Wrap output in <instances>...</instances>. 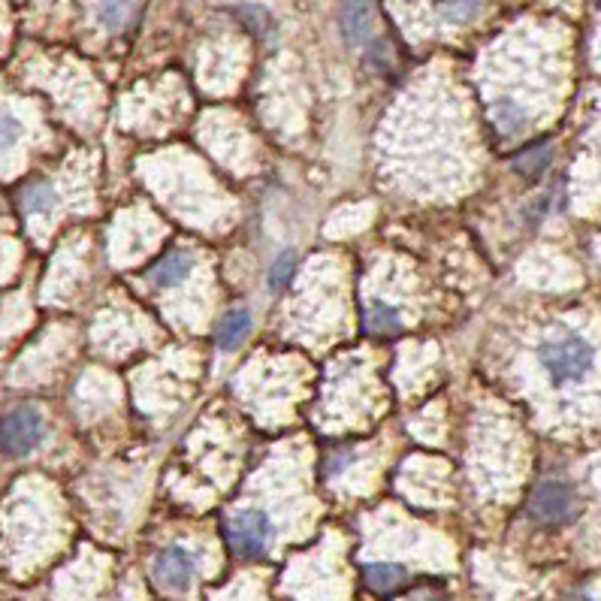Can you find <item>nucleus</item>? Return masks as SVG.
Instances as JSON below:
<instances>
[{
  "label": "nucleus",
  "mask_w": 601,
  "mask_h": 601,
  "mask_svg": "<svg viewBox=\"0 0 601 601\" xmlns=\"http://www.w3.org/2000/svg\"><path fill=\"white\" fill-rule=\"evenodd\" d=\"M342 28L348 34V40L354 46L370 49L375 37H372V13L370 0H345L342 7Z\"/></svg>",
  "instance_id": "0eeeda50"
},
{
  "label": "nucleus",
  "mask_w": 601,
  "mask_h": 601,
  "mask_svg": "<svg viewBox=\"0 0 601 601\" xmlns=\"http://www.w3.org/2000/svg\"><path fill=\"white\" fill-rule=\"evenodd\" d=\"M224 533H227V541L239 556L254 560V556H263L270 541H273V523L258 508H246V511H236L227 519Z\"/></svg>",
  "instance_id": "7ed1b4c3"
},
{
  "label": "nucleus",
  "mask_w": 601,
  "mask_h": 601,
  "mask_svg": "<svg viewBox=\"0 0 601 601\" xmlns=\"http://www.w3.org/2000/svg\"><path fill=\"white\" fill-rule=\"evenodd\" d=\"M191 254H185V251H170V254L158 260V266L151 270V281L158 287L178 285L185 275L191 273Z\"/></svg>",
  "instance_id": "9b49d317"
},
{
  "label": "nucleus",
  "mask_w": 601,
  "mask_h": 601,
  "mask_svg": "<svg viewBox=\"0 0 601 601\" xmlns=\"http://www.w3.org/2000/svg\"><path fill=\"white\" fill-rule=\"evenodd\" d=\"M351 460H354V453H351V451L329 453V460H327V465H324V472H327V475H339L345 465H351Z\"/></svg>",
  "instance_id": "f3484780"
},
{
  "label": "nucleus",
  "mask_w": 601,
  "mask_h": 601,
  "mask_svg": "<svg viewBox=\"0 0 601 601\" xmlns=\"http://www.w3.org/2000/svg\"><path fill=\"white\" fill-rule=\"evenodd\" d=\"M42 414L30 405H18L3 417V453L25 456L42 441Z\"/></svg>",
  "instance_id": "20e7f679"
},
{
  "label": "nucleus",
  "mask_w": 601,
  "mask_h": 601,
  "mask_svg": "<svg viewBox=\"0 0 601 601\" xmlns=\"http://www.w3.org/2000/svg\"><path fill=\"white\" fill-rule=\"evenodd\" d=\"M596 360H599L596 345L589 342L584 333L568 327L553 329L538 348V363L556 387L584 381L589 372L596 370Z\"/></svg>",
  "instance_id": "f257e3e1"
},
{
  "label": "nucleus",
  "mask_w": 601,
  "mask_h": 601,
  "mask_svg": "<svg viewBox=\"0 0 601 601\" xmlns=\"http://www.w3.org/2000/svg\"><path fill=\"white\" fill-rule=\"evenodd\" d=\"M492 124H496V130L502 134V137H514L519 130H526V124H529V110L517 103V100H499L496 107H492Z\"/></svg>",
  "instance_id": "1a4fd4ad"
},
{
  "label": "nucleus",
  "mask_w": 601,
  "mask_h": 601,
  "mask_svg": "<svg viewBox=\"0 0 601 601\" xmlns=\"http://www.w3.org/2000/svg\"><path fill=\"white\" fill-rule=\"evenodd\" d=\"M248 333H251L248 309H233V312L221 317L218 329H215V345H218L221 351H233V348H239V345L246 342Z\"/></svg>",
  "instance_id": "6e6552de"
},
{
  "label": "nucleus",
  "mask_w": 601,
  "mask_h": 601,
  "mask_svg": "<svg viewBox=\"0 0 601 601\" xmlns=\"http://www.w3.org/2000/svg\"><path fill=\"white\" fill-rule=\"evenodd\" d=\"M15 203H18L22 212H28V215H40V212H49L58 203V193L49 181H30L25 188H18Z\"/></svg>",
  "instance_id": "9d476101"
},
{
  "label": "nucleus",
  "mask_w": 601,
  "mask_h": 601,
  "mask_svg": "<svg viewBox=\"0 0 601 601\" xmlns=\"http://www.w3.org/2000/svg\"><path fill=\"white\" fill-rule=\"evenodd\" d=\"M363 580L372 592L378 596H393L399 589L409 587V572L397 565V562H370L363 568Z\"/></svg>",
  "instance_id": "423d86ee"
},
{
  "label": "nucleus",
  "mask_w": 601,
  "mask_h": 601,
  "mask_svg": "<svg viewBox=\"0 0 601 601\" xmlns=\"http://www.w3.org/2000/svg\"><path fill=\"white\" fill-rule=\"evenodd\" d=\"M293 273H297V251L287 248V251H281L273 260V266H270V290H281L293 278Z\"/></svg>",
  "instance_id": "2eb2a0df"
},
{
  "label": "nucleus",
  "mask_w": 601,
  "mask_h": 601,
  "mask_svg": "<svg viewBox=\"0 0 601 601\" xmlns=\"http://www.w3.org/2000/svg\"><path fill=\"white\" fill-rule=\"evenodd\" d=\"M553 161V142H538V146H529L526 151H519L517 158L511 161V166L517 170L523 178H538L544 173L547 166Z\"/></svg>",
  "instance_id": "f8f14e48"
},
{
  "label": "nucleus",
  "mask_w": 601,
  "mask_h": 601,
  "mask_svg": "<svg viewBox=\"0 0 601 601\" xmlns=\"http://www.w3.org/2000/svg\"><path fill=\"white\" fill-rule=\"evenodd\" d=\"M414 601H448L445 596H438V592H424V596H417Z\"/></svg>",
  "instance_id": "a211bd4d"
},
{
  "label": "nucleus",
  "mask_w": 601,
  "mask_h": 601,
  "mask_svg": "<svg viewBox=\"0 0 601 601\" xmlns=\"http://www.w3.org/2000/svg\"><path fill=\"white\" fill-rule=\"evenodd\" d=\"M526 514L541 526H562L577 514V492L572 490V484L565 480H541L529 496Z\"/></svg>",
  "instance_id": "f03ea898"
},
{
  "label": "nucleus",
  "mask_w": 601,
  "mask_h": 601,
  "mask_svg": "<svg viewBox=\"0 0 601 601\" xmlns=\"http://www.w3.org/2000/svg\"><path fill=\"white\" fill-rule=\"evenodd\" d=\"M433 3H436V10L445 15V18L463 22V18H472V15L478 13L487 0H433Z\"/></svg>",
  "instance_id": "dca6fc26"
},
{
  "label": "nucleus",
  "mask_w": 601,
  "mask_h": 601,
  "mask_svg": "<svg viewBox=\"0 0 601 601\" xmlns=\"http://www.w3.org/2000/svg\"><path fill=\"white\" fill-rule=\"evenodd\" d=\"M134 10H137V3H134V0H100L97 15H100V22H103L110 30H122L130 25Z\"/></svg>",
  "instance_id": "4468645a"
},
{
  "label": "nucleus",
  "mask_w": 601,
  "mask_h": 601,
  "mask_svg": "<svg viewBox=\"0 0 601 601\" xmlns=\"http://www.w3.org/2000/svg\"><path fill=\"white\" fill-rule=\"evenodd\" d=\"M151 574L158 580V587L170 589V592H185L191 587L193 574H197V560L185 547H166L154 556Z\"/></svg>",
  "instance_id": "39448f33"
},
{
  "label": "nucleus",
  "mask_w": 601,
  "mask_h": 601,
  "mask_svg": "<svg viewBox=\"0 0 601 601\" xmlns=\"http://www.w3.org/2000/svg\"><path fill=\"white\" fill-rule=\"evenodd\" d=\"M363 324L370 333L375 336H393L402 327V317L393 305H387V302H370L366 309H363Z\"/></svg>",
  "instance_id": "ddd939ff"
}]
</instances>
